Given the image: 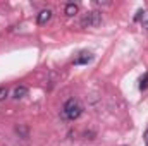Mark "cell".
<instances>
[{
	"mask_svg": "<svg viewBox=\"0 0 148 146\" xmlns=\"http://www.w3.org/2000/svg\"><path fill=\"white\" fill-rule=\"evenodd\" d=\"M100 23H102V14L97 12V10L88 12V14L81 19V26H83V28H97Z\"/></svg>",
	"mask_w": 148,
	"mask_h": 146,
	"instance_id": "obj_2",
	"label": "cell"
},
{
	"mask_svg": "<svg viewBox=\"0 0 148 146\" xmlns=\"http://www.w3.org/2000/svg\"><path fill=\"white\" fill-rule=\"evenodd\" d=\"M50 17H52V10L50 9H45V10H41L40 14H38V24L41 26V24H47L48 21H50Z\"/></svg>",
	"mask_w": 148,
	"mask_h": 146,
	"instance_id": "obj_4",
	"label": "cell"
},
{
	"mask_svg": "<svg viewBox=\"0 0 148 146\" xmlns=\"http://www.w3.org/2000/svg\"><path fill=\"white\" fill-rule=\"evenodd\" d=\"M143 138H145V143H147V146H148V129L145 131V136H143Z\"/></svg>",
	"mask_w": 148,
	"mask_h": 146,
	"instance_id": "obj_10",
	"label": "cell"
},
{
	"mask_svg": "<svg viewBox=\"0 0 148 146\" xmlns=\"http://www.w3.org/2000/svg\"><path fill=\"white\" fill-rule=\"evenodd\" d=\"M7 95H9L7 88H5V86H2V88H0V100H5V98H7Z\"/></svg>",
	"mask_w": 148,
	"mask_h": 146,
	"instance_id": "obj_9",
	"label": "cell"
},
{
	"mask_svg": "<svg viewBox=\"0 0 148 146\" xmlns=\"http://www.w3.org/2000/svg\"><path fill=\"white\" fill-rule=\"evenodd\" d=\"M76 12H77V5L76 3H67L66 5V14L67 16H74Z\"/></svg>",
	"mask_w": 148,
	"mask_h": 146,
	"instance_id": "obj_7",
	"label": "cell"
},
{
	"mask_svg": "<svg viewBox=\"0 0 148 146\" xmlns=\"http://www.w3.org/2000/svg\"><path fill=\"white\" fill-rule=\"evenodd\" d=\"M93 60V53L91 52H81L76 59H74V65H84V64H88V62H91Z\"/></svg>",
	"mask_w": 148,
	"mask_h": 146,
	"instance_id": "obj_3",
	"label": "cell"
},
{
	"mask_svg": "<svg viewBox=\"0 0 148 146\" xmlns=\"http://www.w3.org/2000/svg\"><path fill=\"white\" fill-rule=\"evenodd\" d=\"M62 113H64L66 119H69V120H76V119L83 113V105H81V102L76 100V98L67 100L66 105H64V108H62Z\"/></svg>",
	"mask_w": 148,
	"mask_h": 146,
	"instance_id": "obj_1",
	"label": "cell"
},
{
	"mask_svg": "<svg viewBox=\"0 0 148 146\" xmlns=\"http://www.w3.org/2000/svg\"><path fill=\"white\" fill-rule=\"evenodd\" d=\"M26 95H28V88H26V86H16L14 91H12V96H14L16 100H21V98H24Z\"/></svg>",
	"mask_w": 148,
	"mask_h": 146,
	"instance_id": "obj_5",
	"label": "cell"
},
{
	"mask_svg": "<svg viewBox=\"0 0 148 146\" xmlns=\"http://www.w3.org/2000/svg\"><path fill=\"white\" fill-rule=\"evenodd\" d=\"M136 21H140L141 26H143L145 29H148V10H140L138 16H136Z\"/></svg>",
	"mask_w": 148,
	"mask_h": 146,
	"instance_id": "obj_6",
	"label": "cell"
},
{
	"mask_svg": "<svg viewBox=\"0 0 148 146\" xmlns=\"http://www.w3.org/2000/svg\"><path fill=\"white\" fill-rule=\"evenodd\" d=\"M148 88V72H145V76L140 79V89H147Z\"/></svg>",
	"mask_w": 148,
	"mask_h": 146,
	"instance_id": "obj_8",
	"label": "cell"
}]
</instances>
